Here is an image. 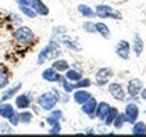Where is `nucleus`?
I'll list each match as a JSON object with an SVG mask.
<instances>
[{
  "label": "nucleus",
  "mask_w": 146,
  "mask_h": 137,
  "mask_svg": "<svg viewBox=\"0 0 146 137\" xmlns=\"http://www.w3.org/2000/svg\"><path fill=\"white\" fill-rule=\"evenodd\" d=\"M34 99H35V96L32 91H23V93H18L15 96L14 105H15L17 110H27V108H31L32 104H34Z\"/></svg>",
  "instance_id": "5"
},
{
  "label": "nucleus",
  "mask_w": 146,
  "mask_h": 137,
  "mask_svg": "<svg viewBox=\"0 0 146 137\" xmlns=\"http://www.w3.org/2000/svg\"><path fill=\"white\" fill-rule=\"evenodd\" d=\"M12 37H14V40L21 46H32L38 41V37L35 35V32L32 31L31 27L21 26V25L12 32Z\"/></svg>",
  "instance_id": "2"
},
{
  "label": "nucleus",
  "mask_w": 146,
  "mask_h": 137,
  "mask_svg": "<svg viewBox=\"0 0 146 137\" xmlns=\"http://www.w3.org/2000/svg\"><path fill=\"white\" fill-rule=\"evenodd\" d=\"M61 75H62V73L56 72L52 66L47 67V68H44V70L41 72V78H43L46 82H58V81H59V76H61Z\"/></svg>",
  "instance_id": "15"
},
{
  "label": "nucleus",
  "mask_w": 146,
  "mask_h": 137,
  "mask_svg": "<svg viewBox=\"0 0 146 137\" xmlns=\"http://www.w3.org/2000/svg\"><path fill=\"white\" fill-rule=\"evenodd\" d=\"M117 114H119V110H117L116 107H111V108H110V111L107 113V116H105V119L102 120L104 125H105V126H111Z\"/></svg>",
  "instance_id": "28"
},
{
  "label": "nucleus",
  "mask_w": 146,
  "mask_h": 137,
  "mask_svg": "<svg viewBox=\"0 0 146 137\" xmlns=\"http://www.w3.org/2000/svg\"><path fill=\"white\" fill-rule=\"evenodd\" d=\"M14 2H15L18 6H20V5H31L32 0H14Z\"/></svg>",
  "instance_id": "43"
},
{
  "label": "nucleus",
  "mask_w": 146,
  "mask_h": 137,
  "mask_svg": "<svg viewBox=\"0 0 146 137\" xmlns=\"http://www.w3.org/2000/svg\"><path fill=\"white\" fill-rule=\"evenodd\" d=\"M6 120L9 122V123H11V125L14 126V128H15V126H18V125H20V117H18V113L15 111V113H14L12 114V116L11 117H9V119H6Z\"/></svg>",
  "instance_id": "37"
},
{
  "label": "nucleus",
  "mask_w": 146,
  "mask_h": 137,
  "mask_svg": "<svg viewBox=\"0 0 146 137\" xmlns=\"http://www.w3.org/2000/svg\"><path fill=\"white\" fill-rule=\"evenodd\" d=\"M125 123H128L126 114L125 113H119L116 116V119H114V122H113V126L116 128V130H122V128L125 126Z\"/></svg>",
  "instance_id": "30"
},
{
  "label": "nucleus",
  "mask_w": 146,
  "mask_h": 137,
  "mask_svg": "<svg viewBox=\"0 0 146 137\" xmlns=\"http://www.w3.org/2000/svg\"><path fill=\"white\" fill-rule=\"evenodd\" d=\"M56 40L59 41V44H61V46L67 47L68 50H72V52H81V50H82L81 44L78 43L76 40L70 38V37H68V34H64V35H61V37H58Z\"/></svg>",
  "instance_id": "9"
},
{
  "label": "nucleus",
  "mask_w": 146,
  "mask_h": 137,
  "mask_svg": "<svg viewBox=\"0 0 146 137\" xmlns=\"http://www.w3.org/2000/svg\"><path fill=\"white\" fill-rule=\"evenodd\" d=\"M72 96H73V100H75L76 104L82 105L84 102H87V100H88L93 94H91L87 88H76V90H73V94Z\"/></svg>",
  "instance_id": "14"
},
{
  "label": "nucleus",
  "mask_w": 146,
  "mask_h": 137,
  "mask_svg": "<svg viewBox=\"0 0 146 137\" xmlns=\"http://www.w3.org/2000/svg\"><path fill=\"white\" fill-rule=\"evenodd\" d=\"M11 84V72L5 66H0V90H5Z\"/></svg>",
  "instance_id": "18"
},
{
  "label": "nucleus",
  "mask_w": 146,
  "mask_h": 137,
  "mask_svg": "<svg viewBox=\"0 0 146 137\" xmlns=\"http://www.w3.org/2000/svg\"><path fill=\"white\" fill-rule=\"evenodd\" d=\"M56 58H61V44L56 38H50L49 43L36 55V66H43L46 61Z\"/></svg>",
  "instance_id": "1"
},
{
  "label": "nucleus",
  "mask_w": 146,
  "mask_h": 137,
  "mask_svg": "<svg viewBox=\"0 0 146 137\" xmlns=\"http://www.w3.org/2000/svg\"><path fill=\"white\" fill-rule=\"evenodd\" d=\"M18 117H20L21 125H29V123H32V120H34V113L29 111V108L20 110V111H18Z\"/></svg>",
  "instance_id": "25"
},
{
  "label": "nucleus",
  "mask_w": 146,
  "mask_h": 137,
  "mask_svg": "<svg viewBox=\"0 0 146 137\" xmlns=\"http://www.w3.org/2000/svg\"><path fill=\"white\" fill-rule=\"evenodd\" d=\"M82 29L87 34H96V23L94 21H84L82 23Z\"/></svg>",
  "instance_id": "34"
},
{
  "label": "nucleus",
  "mask_w": 146,
  "mask_h": 137,
  "mask_svg": "<svg viewBox=\"0 0 146 137\" xmlns=\"http://www.w3.org/2000/svg\"><path fill=\"white\" fill-rule=\"evenodd\" d=\"M85 134H94V130H93V128H87V130H85Z\"/></svg>",
  "instance_id": "45"
},
{
  "label": "nucleus",
  "mask_w": 146,
  "mask_h": 137,
  "mask_svg": "<svg viewBox=\"0 0 146 137\" xmlns=\"http://www.w3.org/2000/svg\"><path fill=\"white\" fill-rule=\"evenodd\" d=\"M107 88H108V93L111 94V98L117 100V102H123L126 99V91L120 82H108Z\"/></svg>",
  "instance_id": "6"
},
{
  "label": "nucleus",
  "mask_w": 146,
  "mask_h": 137,
  "mask_svg": "<svg viewBox=\"0 0 146 137\" xmlns=\"http://www.w3.org/2000/svg\"><path fill=\"white\" fill-rule=\"evenodd\" d=\"M9 18H11V21L14 23V25H18V26L21 25V18L18 17L17 14H11V15H9Z\"/></svg>",
  "instance_id": "40"
},
{
  "label": "nucleus",
  "mask_w": 146,
  "mask_h": 137,
  "mask_svg": "<svg viewBox=\"0 0 146 137\" xmlns=\"http://www.w3.org/2000/svg\"><path fill=\"white\" fill-rule=\"evenodd\" d=\"M53 91H55V93H56V96H58V100H59V102H61V104H67L68 102V100H70V93H66V91H59L58 88H52Z\"/></svg>",
  "instance_id": "32"
},
{
  "label": "nucleus",
  "mask_w": 146,
  "mask_h": 137,
  "mask_svg": "<svg viewBox=\"0 0 146 137\" xmlns=\"http://www.w3.org/2000/svg\"><path fill=\"white\" fill-rule=\"evenodd\" d=\"M141 88H143V82L139 78H132V79L128 81V85H126V94L129 98H137L140 94Z\"/></svg>",
  "instance_id": "8"
},
{
  "label": "nucleus",
  "mask_w": 146,
  "mask_h": 137,
  "mask_svg": "<svg viewBox=\"0 0 146 137\" xmlns=\"http://www.w3.org/2000/svg\"><path fill=\"white\" fill-rule=\"evenodd\" d=\"M64 34H67V27L66 26H55L52 29V38H58Z\"/></svg>",
  "instance_id": "35"
},
{
  "label": "nucleus",
  "mask_w": 146,
  "mask_h": 137,
  "mask_svg": "<svg viewBox=\"0 0 146 137\" xmlns=\"http://www.w3.org/2000/svg\"><path fill=\"white\" fill-rule=\"evenodd\" d=\"M131 132L134 136H143V134H146V123L140 122V120L134 122V123H132V128H131Z\"/></svg>",
  "instance_id": "27"
},
{
  "label": "nucleus",
  "mask_w": 146,
  "mask_h": 137,
  "mask_svg": "<svg viewBox=\"0 0 146 137\" xmlns=\"http://www.w3.org/2000/svg\"><path fill=\"white\" fill-rule=\"evenodd\" d=\"M116 55L122 59H129V55H131V43H128L126 40H120L119 43L116 44Z\"/></svg>",
  "instance_id": "11"
},
{
  "label": "nucleus",
  "mask_w": 146,
  "mask_h": 137,
  "mask_svg": "<svg viewBox=\"0 0 146 137\" xmlns=\"http://www.w3.org/2000/svg\"><path fill=\"white\" fill-rule=\"evenodd\" d=\"M143 49H145L143 38L140 37L139 32H134V38H132V43H131V50H134L135 57H140V55L143 53Z\"/></svg>",
  "instance_id": "13"
},
{
  "label": "nucleus",
  "mask_w": 146,
  "mask_h": 137,
  "mask_svg": "<svg viewBox=\"0 0 146 137\" xmlns=\"http://www.w3.org/2000/svg\"><path fill=\"white\" fill-rule=\"evenodd\" d=\"M62 131V126H61V122L56 123V125H52V126H49V134H59V132Z\"/></svg>",
  "instance_id": "38"
},
{
  "label": "nucleus",
  "mask_w": 146,
  "mask_h": 137,
  "mask_svg": "<svg viewBox=\"0 0 146 137\" xmlns=\"http://www.w3.org/2000/svg\"><path fill=\"white\" fill-rule=\"evenodd\" d=\"M126 114V119H128V123H134L139 120V116H140V108H139V105H137L135 102H129V104H126V107H125V111H123Z\"/></svg>",
  "instance_id": "10"
},
{
  "label": "nucleus",
  "mask_w": 146,
  "mask_h": 137,
  "mask_svg": "<svg viewBox=\"0 0 146 137\" xmlns=\"http://www.w3.org/2000/svg\"><path fill=\"white\" fill-rule=\"evenodd\" d=\"M96 107H98V100L91 96L87 102H84L81 105V110H82V113L87 114L90 119H93V117H96Z\"/></svg>",
  "instance_id": "12"
},
{
  "label": "nucleus",
  "mask_w": 146,
  "mask_h": 137,
  "mask_svg": "<svg viewBox=\"0 0 146 137\" xmlns=\"http://www.w3.org/2000/svg\"><path fill=\"white\" fill-rule=\"evenodd\" d=\"M31 108H32V113H34V114H40V111H41V108H40L38 104H32Z\"/></svg>",
  "instance_id": "41"
},
{
  "label": "nucleus",
  "mask_w": 146,
  "mask_h": 137,
  "mask_svg": "<svg viewBox=\"0 0 146 137\" xmlns=\"http://www.w3.org/2000/svg\"><path fill=\"white\" fill-rule=\"evenodd\" d=\"M58 84H59V87H61V90H64L66 93H73V90H75V87H73V82L72 81H68L64 75H61L59 76V81H58Z\"/></svg>",
  "instance_id": "26"
},
{
  "label": "nucleus",
  "mask_w": 146,
  "mask_h": 137,
  "mask_svg": "<svg viewBox=\"0 0 146 137\" xmlns=\"http://www.w3.org/2000/svg\"><path fill=\"white\" fill-rule=\"evenodd\" d=\"M110 108H111V105L108 102H98V107H96V119L98 120H104L107 113L110 111Z\"/></svg>",
  "instance_id": "20"
},
{
  "label": "nucleus",
  "mask_w": 146,
  "mask_h": 137,
  "mask_svg": "<svg viewBox=\"0 0 146 137\" xmlns=\"http://www.w3.org/2000/svg\"><path fill=\"white\" fill-rule=\"evenodd\" d=\"M64 76H66L68 81H72V82H76V81H79L81 78H84L82 76V70L78 68V67H70L66 73H64Z\"/></svg>",
  "instance_id": "21"
},
{
  "label": "nucleus",
  "mask_w": 146,
  "mask_h": 137,
  "mask_svg": "<svg viewBox=\"0 0 146 137\" xmlns=\"http://www.w3.org/2000/svg\"><path fill=\"white\" fill-rule=\"evenodd\" d=\"M12 130H14V126L8 120L0 122V132H2V134H12V132H14Z\"/></svg>",
  "instance_id": "33"
},
{
  "label": "nucleus",
  "mask_w": 146,
  "mask_h": 137,
  "mask_svg": "<svg viewBox=\"0 0 146 137\" xmlns=\"http://www.w3.org/2000/svg\"><path fill=\"white\" fill-rule=\"evenodd\" d=\"M21 87L23 84L21 82H15L14 85L9 84L6 88L3 90V94L0 96V102H8V100H11L12 98H15V96L20 93V90H21Z\"/></svg>",
  "instance_id": "7"
},
{
  "label": "nucleus",
  "mask_w": 146,
  "mask_h": 137,
  "mask_svg": "<svg viewBox=\"0 0 146 137\" xmlns=\"http://www.w3.org/2000/svg\"><path fill=\"white\" fill-rule=\"evenodd\" d=\"M78 12H79L84 18H93V17H96V11L93 8H90L88 5H85V3L78 5Z\"/></svg>",
  "instance_id": "24"
},
{
  "label": "nucleus",
  "mask_w": 146,
  "mask_h": 137,
  "mask_svg": "<svg viewBox=\"0 0 146 137\" xmlns=\"http://www.w3.org/2000/svg\"><path fill=\"white\" fill-rule=\"evenodd\" d=\"M139 96H140V98H141V99H143L145 102H146V88H145V87L141 88V91H140V94H139Z\"/></svg>",
  "instance_id": "44"
},
{
  "label": "nucleus",
  "mask_w": 146,
  "mask_h": 137,
  "mask_svg": "<svg viewBox=\"0 0 146 137\" xmlns=\"http://www.w3.org/2000/svg\"><path fill=\"white\" fill-rule=\"evenodd\" d=\"M96 34H99L105 40L111 38V31H110V27L105 25L104 21H98V23H96Z\"/></svg>",
  "instance_id": "22"
},
{
  "label": "nucleus",
  "mask_w": 146,
  "mask_h": 137,
  "mask_svg": "<svg viewBox=\"0 0 146 137\" xmlns=\"http://www.w3.org/2000/svg\"><path fill=\"white\" fill-rule=\"evenodd\" d=\"M36 104L40 105V108L43 110V111H47L49 113L50 110H53L59 104V100H58L56 93H55L53 90H49V91L41 93L38 98H36Z\"/></svg>",
  "instance_id": "3"
},
{
  "label": "nucleus",
  "mask_w": 146,
  "mask_h": 137,
  "mask_svg": "<svg viewBox=\"0 0 146 137\" xmlns=\"http://www.w3.org/2000/svg\"><path fill=\"white\" fill-rule=\"evenodd\" d=\"M98 87H107L108 85V81H102V79H96V82H94Z\"/></svg>",
  "instance_id": "42"
},
{
  "label": "nucleus",
  "mask_w": 146,
  "mask_h": 137,
  "mask_svg": "<svg viewBox=\"0 0 146 137\" xmlns=\"http://www.w3.org/2000/svg\"><path fill=\"white\" fill-rule=\"evenodd\" d=\"M145 113H146V108H145Z\"/></svg>",
  "instance_id": "46"
},
{
  "label": "nucleus",
  "mask_w": 146,
  "mask_h": 137,
  "mask_svg": "<svg viewBox=\"0 0 146 137\" xmlns=\"http://www.w3.org/2000/svg\"><path fill=\"white\" fill-rule=\"evenodd\" d=\"M31 6L34 8V11L38 14V15H41V17H47L49 14H50L49 6L43 2V0H32V2H31Z\"/></svg>",
  "instance_id": "16"
},
{
  "label": "nucleus",
  "mask_w": 146,
  "mask_h": 137,
  "mask_svg": "<svg viewBox=\"0 0 146 137\" xmlns=\"http://www.w3.org/2000/svg\"><path fill=\"white\" fill-rule=\"evenodd\" d=\"M49 113H52L53 116H55V117H58V119H59V120H61V122L64 120V113H62V110H59V108H56V107H55L53 110H50Z\"/></svg>",
  "instance_id": "39"
},
{
  "label": "nucleus",
  "mask_w": 146,
  "mask_h": 137,
  "mask_svg": "<svg viewBox=\"0 0 146 137\" xmlns=\"http://www.w3.org/2000/svg\"><path fill=\"white\" fill-rule=\"evenodd\" d=\"M15 110H17L15 105L9 104V100L8 102H0V117L2 119H9L14 113H15Z\"/></svg>",
  "instance_id": "17"
},
{
  "label": "nucleus",
  "mask_w": 146,
  "mask_h": 137,
  "mask_svg": "<svg viewBox=\"0 0 146 137\" xmlns=\"http://www.w3.org/2000/svg\"><path fill=\"white\" fill-rule=\"evenodd\" d=\"M18 9H20V12H21V15H25L27 18H35L38 14H36L34 11V8L31 6V5H20L18 6Z\"/></svg>",
  "instance_id": "29"
},
{
  "label": "nucleus",
  "mask_w": 146,
  "mask_h": 137,
  "mask_svg": "<svg viewBox=\"0 0 146 137\" xmlns=\"http://www.w3.org/2000/svg\"><path fill=\"white\" fill-rule=\"evenodd\" d=\"M114 72L111 67H100L96 72V79H102V81H110V78H113Z\"/></svg>",
  "instance_id": "23"
},
{
  "label": "nucleus",
  "mask_w": 146,
  "mask_h": 137,
  "mask_svg": "<svg viewBox=\"0 0 146 137\" xmlns=\"http://www.w3.org/2000/svg\"><path fill=\"white\" fill-rule=\"evenodd\" d=\"M52 67L59 73H66L68 68H70V63H68L67 59H64V58H56V59H53Z\"/></svg>",
  "instance_id": "19"
},
{
  "label": "nucleus",
  "mask_w": 146,
  "mask_h": 137,
  "mask_svg": "<svg viewBox=\"0 0 146 137\" xmlns=\"http://www.w3.org/2000/svg\"><path fill=\"white\" fill-rule=\"evenodd\" d=\"M59 122H61V120H59V119H58V117H55V116H53V114H52V113H49V114H47V116H46V117H44V123H46V125H47V126H52V125H56V123H59Z\"/></svg>",
  "instance_id": "36"
},
{
  "label": "nucleus",
  "mask_w": 146,
  "mask_h": 137,
  "mask_svg": "<svg viewBox=\"0 0 146 137\" xmlns=\"http://www.w3.org/2000/svg\"><path fill=\"white\" fill-rule=\"evenodd\" d=\"M96 11V15L99 18H114V20H122V14L117 11V9H114L113 6H110V5H98V6L94 8Z\"/></svg>",
  "instance_id": "4"
},
{
  "label": "nucleus",
  "mask_w": 146,
  "mask_h": 137,
  "mask_svg": "<svg viewBox=\"0 0 146 137\" xmlns=\"http://www.w3.org/2000/svg\"><path fill=\"white\" fill-rule=\"evenodd\" d=\"M91 84H93V82H91L90 78H81L79 81L73 82V87H75V90L76 88H88Z\"/></svg>",
  "instance_id": "31"
}]
</instances>
